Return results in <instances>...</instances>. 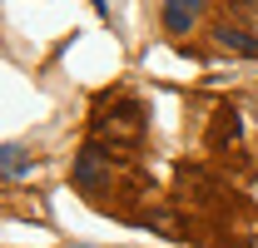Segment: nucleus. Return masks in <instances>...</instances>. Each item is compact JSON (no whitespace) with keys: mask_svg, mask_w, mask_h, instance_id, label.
Returning a JSON list of instances; mask_svg holds the SVG:
<instances>
[{"mask_svg":"<svg viewBox=\"0 0 258 248\" xmlns=\"http://www.w3.org/2000/svg\"><path fill=\"white\" fill-rule=\"evenodd\" d=\"M90 134L99 149H134L144 139V109L134 99H104L90 119Z\"/></svg>","mask_w":258,"mask_h":248,"instance_id":"f257e3e1","label":"nucleus"},{"mask_svg":"<svg viewBox=\"0 0 258 248\" xmlns=\"http://www.w3.org/2000/svg\"><path fill=\"white\" fill-rule=\"evenodd\" d=\"M25 169H30V154H25L20 144H5V149H0V174H5V179H15V174H25Z\"/></svg>","mask_w":258,"mask_h":248,"instance_id":"423d86ee","label":"nucleus"},{"mask_svg":"<svg viewBox=\"0 0 258 248\" xmlns=\"http://www.w3.org/2000/svg\"><path fill=\"white\" fill-rule=\"evenodd\" d=\"M228 5H238V10H258V0H228Z\"/></svg>","mask_w":258,"mask_h":248,"instance_id":"0eeeda50","label":"nucleus"},{"mask_svg":"<svg viewBox=\"0 0 258 248\" xmlns=\"http://www.w3.org/2000/svg\"><path fill=\"white\" fill-rule=\"evenodd\" d=\"M248 248H258V233H253V238H248Z\"/></svg>","mask_w":258,"mask_h":248,"instance_id":"6e6552de","label":"nucleus"},{"mask_svg":"<svg viewBox=\"0 0 258 248\" xmlns=\"http://www.w3.org/2000/svg\"><path fill=\"white\" fill-rule=\"evenodd\" d=\"M214 40L224 45V50H233V55H248V60H258V40L248 30H233V25H219L214 30Z\"/></svg>","mask_w":258,"mask_h":248,"instance_id":"39448f33","label":"nucleus"},{"mask_svg":"<svg viewBox=\"0 0 258 248\" xmlns=\"http://www.w3.org/2000/svg\"><path fill=\"white\" fill-rule=\"evenodd\" d=\"M199 10H204V0H164V25L174 35H184V30H194Z\"/></svg>","mask_w":258,"mask_h":248,"instance_id":"20e7f679","label":"nucleus"},{"mask_svg":"<svg viewBox=\"0 0 258 248\" xmlns=\"http://www.w3.org/2000/svg\"><path fill=\"white\" fill-rule=\"evenodd\" d=\"M109 179H114V164H109V154L99 144H90V149L75 154V184L80 189H104Z\"/></svg>","mask_w":258,"mask_h":248,"instance_id":"f03ea898","label":"nucleus"},{"mask_svg":"<svg viewBox=\"0 0 258 248\" xmlns=\"http://www.w3.org/2000/svg\"><path fill=\"white\" fill-rule=\"evenodd\" d=\"M243 139V119H238V109L224 104V109H214V124H209V149H233Z\"/></svg>","mask_w":258,"mask_h":248,"instance_id":"7ed1b4c3","label":"nucleus"}]
</instances>
